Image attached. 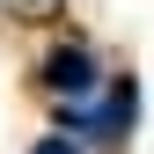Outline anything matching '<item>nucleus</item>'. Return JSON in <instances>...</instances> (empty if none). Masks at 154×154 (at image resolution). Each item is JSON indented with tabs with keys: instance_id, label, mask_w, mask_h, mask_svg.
<instances>
[{
	"instance_id": "nucleus-1",
	"label": "nucleus",
	"mask_w": 154,
	"mask_h": 154,
	"mask_svg": "<svg viewBox=\"0 0 154 154\" xmlns=\"http://www.w3.org/2000/svg\"><path fill=\"white\" fill-rule=\"evenodd\" d=\"M95 81H103V73H95V59H88L81 44H59V51L44 59V88H51V95H66V103L95 95Z\"/></svg>"
},
{
	"instance_id": "nucleus-2",
	"label": "nucleus",
	"mask_w": 154,
	"mask_h": 154,
	"mask_svg": "<svg viewBox=\"0 0 154 154\" xmlns=\"http://www.w3.org/2000/svg\"><path fill=\"white\" fill-rule=\"evenodd\" d=\"M29 154H81V147H73V140H66V132H51V140H37Z\"/></svg>"
}]
</instances>
